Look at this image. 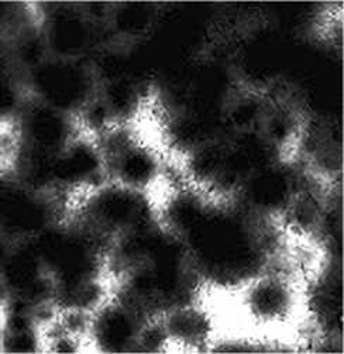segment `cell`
I'll list each match as a JSON object with an SVG mask.
<instances>
[{
    "label": "cell",
    "mask_w": 344,
    "mask_h": 354,
    "mask_svg": "<svg viewBox=\"0 0 344 354\" xmlns=\"http://www.w3.org/2000/svg\"><path fill=\"white\" fill-rule=\"evenodd\" d=\"M84 226L112 243L123 234L158 222L149 192L106 183L86 194L82 203Z\"/></svg>",
    "instance_id": "cell-1"
},
{
    "label": "cell",
    "mask_w": 344,
    "mask_h": 354,
    "mask_svg": "<svg viewBox=\"0 0 344 354\" xmlns=\"http://www.w3.org/2000/svg\"><path fill=\"white\" fill-rule=\"evenodd\" d=\"M31 97L78 118L97 93V81L89 61L48 57L26 74Z\"/></svg>",
    "instance_id": "cell-2"
},
{
    "label": "cell",
    "mask_w": 344,
    "mask_h": 354,
    "mask_svg": "<svg viewBox=\"0 0 344 354\" xmlns=\"http://www.w3.org/2000/svg\"><path fill=\"white\" fill-rule=\"evenodd\" d=\"M50 8L43 13L40 24L50 57L89 61L100 47L106 46L102 41L106 26L92 23L79 3H52Z\"/></svg>",
    "instance_id": "cell-3"
},
{
    "label": "cell",
    "mask_w": 344,
    "mask_h": 354,
    "mask_svg": "<svg viewBox=\"0 0 344 354\" xmlns=\"http://www.w3.org/2000/svg\"><path fill=\"white\" fill-rule=\"evenodd\" d=\"M57 222L50 194L32 191L15 178L3 183L0 192V225L9 241L36 237Z\"/></svg>",
    "instance_id": "cell-4"
},
{
    "label": "cell",
    "mask_w": 344,
    "mask_h": 354,
    "mask_svg": "<svg viewBox=\"0 0 344 354\" xmlns=\"http://www.w3.org/2000/svg\"><path fill=\"white\" fill-rule=\"evenodd\" d=\"M240 305L254 325L281 326L295 316L299 294L287 277L260 272L240 287Z\"/></svg>",
    "instance_id": "cell-5"
},
{
    "label": "cell",
    "mask_w": 344,
    "mask_h": 354,
    "mask_svg": "<svg viewBox=\"0 0 344 354\" xmlns=\"http://www.w3.org/2000/svg\"><path fill=\"white\" fill-rule=\"evenodd\" d=\"M299 191L298 175L281 158L250 175L236 195L247 215L271 219L284 216Z\"/></svg>",
    "instance_id": "cell-6"
},
{
    "label": "cell",
    "mask_w": 344,
    "mask_h": 354,
    "mask_svg": "<svg viewBox=\"0 0 344 354\" xmlns=\"http://www.w3.org/2000/svg\"><path fill=\"white\" fill-rule=\"evenodd\" d=\"M52 174L55 191L88 194L109 183L105 154L86 133H79L54 156Z\"/></svg>",
    "instance_id": "cell-7"
},
{
    "label": "cell",
    "mask_w": 344,
    "mask_h": 354,
    "mask_svg": "<svg viewBox=\"0 0 344 354\" xmlns=\"http://www.w3.org/2000/svg\"><path fill=\"white\" fill-rule=\"evenodd\" d=\"M19 145L55 156L79 134L78 119L37 99L26 100L15 118Z\"/></svg>",
    "instance_id": "cell-8"
},
{
    "label": "cell",
    "mask_w": 344,
    "mask_h": 354,
    "mask_svg": "<svg viewBox=\"0 0 344 354\" xmlns=\"http://www.w3.org/2000/svg\"><path fill=\"white\" fill-rule=\"evenodd\" d=\"M150 319L122 299H109L92 313L88 340L96 350H135L144 322Z\"/></svg>",
    "instance_id": "cell-9"
},
{
    "label": "cell",
    "mask_w": 344,
    "mask_h": 354,
    "mask_svg": "<svg viewBox=\"0 0 344 354\" xmlns=\"http://www.w3.org/2000/svg\"><path fill=\"white\" fill-rule=\"evenodd\" d=\"M169 344L188 350L209 346L215 335L212 315L195 302L171 308L161 315Z\"/></svg>",
    "instance_id": "cell-10"
},
{
    "label": "cell",
    "mask_w": 344,
    "mask_h": 354,
    "mask_svg": "<svg viewBox=\"0 0 344 354\" xmlns=\"http://www.w3.org/2000/svg\"><path fill=\"white\" fill-rule=\"evenodd\" d=\"M161 12L154 3H113L108 30L116 40L134 44L146 40L160 21Z\"/></svg>",
    "instance_id": "cell-11"
},
{
    "label": "cell",
    "mask_w": 344,
    "mask_h": 354,
    "mask_svg": "<svg viewBox=\"0 0 344 354\" xmlns=\"http://www.w3.org/2000/svg\"><path fill=\"white\" fill-rule=\"evenodd\" d=\"M269 103L254 91L233 93L224 108V120L230 133L260 130Z\"/></svg>",
    "instance_id": "cell-12"
},
{
    "label": "cell",
    "mask_w": 344,
    "mask_h": 354,
    "mask_svg": "<svg viewBox=\"0 0 344 354\" xmlns=\"http://www.w3.org/2000/svg\"><path fill=\"white\" fill-rule=\"evenodd\" d=\"M260 131L281 154L296 140L300 131L298 115L287 106H271L261 123Z\"/></svg>",
    "instance_id": "cell-13"
}]
</instances>
